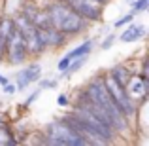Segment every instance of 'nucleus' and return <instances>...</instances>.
Masks as SVG:
<instances>
[{"mask_svg": "<svg viewBox=\"0 0 149 146\" xmlns=\"http://www.w3.org/2000/svg\"><path fill=\"white\" fill-rule=\"evenodd\" d=\"M44 142L53 144V146H89V142L79 135L77 131H74L64 118L51 121L45 127L44 133Z\"/></svg>", "mask_w": 149, "mask_h": 146, "instance_id": "nucleus-3", "label": "nucleus"}, {"mask_svg": "<svg viewBox=\"0 0 149 146\" xmlns=\"http://www.w3.org/2000/svg\"><path fill=\"white\" fill-rule=\"evenodd\" d=\"M95 49V40L93 38H89V40L81 42L79 46H76L74 49H70L68 53L64 55V59H68V61H72V59L76 57H81V55H91V51Z\"/></svg>", "mask_w": 149, "mask_h": 146, "instance_id": "nucleus-12", "label": "nucleus"}, {"mask_svg": "<svg viewBox=\"0 0 149 146\" xmlns=\"http://www.w3.org/2000/svg\"><path fill=\"white\" fill-rule=\"evenodd\" d=\"M108 74L117 82V84L127 85V84H128V80H130V78L134 76L136 72L130 68V66H127V65H115V66H111V68L108 70Z\"/></svg>", "mask_w": 149, "mask_h": 146, "instance_id": "nucleus-11", "label": "nucleus"}, {"mask_svg": "<svg viewBox=\"0 0 149 146\" xmlns=\"http://www.w3.org/2000/svg\"><path fill=\"white\" fill-rule=\"evenodd\" d=\"M57 104H58V106H68V104H70V99H68V95L61 93V95L57 97Z\"/></svg>", "mask_w": 149, "mask_h": 146, "instance_id": "nucleus-19", "label": "nucleus"}, {"mask_svg": "<svg viewBox=\"0 0 149 146\" xmlns=\"http://www.w3.org/2000/svg\"><path fill=\"white\" fill-rule=\"evenodd\" d=\"M47 17L51 27H55L57 30H61L62 34H66L68 38L79 36L89 29V23L85 19H81L72 8L68 6V2L64 0H53L49 6H45Z\"/></svg>", "mask_w": 149, "mask_h": 146, "instance_id": "nucleus-2", "label": "nucleus"}, {"mask_svg": "<svg viewBox=\"0 0 149 146\" xmlns=\"http://www.w3.org/2000/svg\"><path fill=\"white\" fill-rule=\"evenodd\" d=\"M4 59L10 65H23L29 59V51H26L25 40H23L21 32L15 29V25H13V30L10 32V38L6 42V55H4Z\"/></svg>", "mask_w": 149, "mask_h": 146, "instance_id": "nucleus-5", "label": "nucleus"}, {"mask_svg": "<svg viewBox=\"0 0 149 146\" xmlns=\"http://www.w3.org/2000/svg\"><path fill=\"white\" fill-rule=\"evenodd\" d=\"M40 82V89H55L57 87V80H38Z\"/></svg>", "mask_w": 149, "mask_h": 146, "instance_id": "nucleus-16", "label": "nucleus"}, {"mask_svg": "<svg viewBox=\"0 0 149 146\" xmlns=\"http://www.w3.org/2000/svg\"><path fill=\"white\" fill-rule=\"evenodd\" d=\"M40 93H42V89H36L34 93H30V95L26 97V101H25V106H30V104H32V102L36 101L38 97H40Z\"/></svg>", "mask_w": 149, "mask_h": 146, "instance_id": "nucleus-18", "label": "nucleus"}, {"mask_svg": "<svg viewBox=\"0 0 149 146\" xmlns=\"http://www.w3.org/2000/svg\"><path fill=\"white\" fill-rule=\"evenodd\" d=\"M4 84H8V78H4L2 74H0V85H4Z\"/></svg>", "mask_w": 149, "mask_h": 146, "instance_id": "nucleus-21", "label": "nucleus"}, {"mask_svg": "<svg viewBox=\"0 0 149 146\" xmlns=\"http://www.w3.org/2000/svg\"><path fill=\"white\" fill-rule=\"evenodd\" d=\"M2 89H4V93H6V95H13V93H17V91H19L17 85H15V84H10V82H8V84H4V85H2Z\"/></svg>", "mask_w": 149, "mask_h": 146, "instance_id": "nucleus-17", "label": "nucleus"}, {"mask_svg": "<svg viewBox=\"0 0 149 146\" xmlns=\"http://www.w3.org/2000/svg\"><path fill=\"white\" fill-rule=\"evenodd\" d=\"M81 91H83V95L87 97L89 101H93L96 106H100V108L109 116V121H111L113 129L117 131V135H119V133L130 131L132 123L123 116V112H121V110L117 108V104L113 102L111 95L108 93V89H106V85H104L102 74L91 78V80H89V84L85 85V89H81Z\"/></svg>", "mask_w": 149, "mask_h": 146, "instance_id": "nucleus-1", "label": "nucleus"}, {"mask_svg": "<svg viewBox=\"0 0 149 146\" xmlns=\"http://www.w3.org/2000/svg\"><path fill=\"white\" fill-rule=\"evenodd\" d=\"M8 125H10V118L4 112H0V127H8Z\"/></svg>", "mask_w": 149, "mask_h": 146, "instance_id": "nucleus-20", "label": "nucleus"}, {"mask_svg": "<svg viewBox=\"0 0 149 146\" xmlns=\"http://www.w3.org/2000/svg\"><path fill=\"white\" fill-rule=\"evenodd\" d=\"M147 8H149V0H134L132 2V11H136V13H142Z\"/></svg>", "mask_w": 149, "mask_h": 146, "instance_id": "nucleus-14", "label": "nucleus"}, {"mask_svg": "<svg viewBox=\"0 0 149 146\" xmlns=\"http://www.w3.org/2000/svg\"><path fill=\"white\" fill-rule=\"evenodd\" d=\"M40 78H42V66L38 63H29V66H25L15 76V85H17V89H26L30 84L38 82Z\"/></svg>", "mask_w": 149, "mask_h": 146, "instance_id": "nucleus-8", "label": "nucleus"}, {"mask_svg": "<svg viewBox=\"0 0 149 146\" xmlns=\"http://www.w3.org/2000/svg\"><path fill=\"white\" fill-rule=\"evenodd\" d=\"M38 36H40L42 44L45 46V49H49V48H64L66 42L70 40L66 34H62L61 30H57L55 27L38 29Z\"/></svg>", "mask_w": 149, "mask_h": 146, "instance_id": "nucleus-7", "label": "nucleus"}, {"mask_svg": "<svg viewBox=\"0 0 149 146\" xmlns=\"http://www.w3.org/2000/svg\"><path fill=\"white\" fill-rule=\"evenodd\" d=\"M143 36H146V25H140V23L132 25V23H128L127 29L119 34V42H123V44H134V42L142 40Z\"/></svg>", "mask_w": 149, "mask_h": 146, "instance_id": "nucleus-10", "label": "nucleus"}, {"mask_svg": "<svg viewBox=\"0 0 149 146\" xmlns=\"http://www.w3.org/2000/svg\"><path fill=\"white\" fill-rule=\"evenodd\" d=\"M115 40H117L115 34H108V36H106L104 40L100 42V49H109V48L113 46V42H115Z\"/></svg>", "mask_w": 149, "mask_h": 146, "instance_id": "nucleus-15", "label": "nucleus"}, {"mask_svg": "<svg viewBox=\"0 0 149 146\" xmlns=\"http://www.w3.org/2000/svg\"><path fill=\"white\" fill-rule=\"evenodd\" d=\"M136 11H130V13H127V15H123V17H119L115 23H113V29H123V27H127L128 23H132L134 21V17H136Z\"/></svg>", "mask_w": 149, "mask_h": 146, "instance_id": "nucleus-13", "label": "nucleus"}, {"mask_svg": "<svg viewBox=\"0 0 149 146\" xmlns=\"http://www.w3.org/2000/svg\"><path fill=\"white\" fill-rule=\"evenodd\" d=\"M125 87H127L128 95H130V99L134 102L140 101V104H142V102L147 101V87H149V85H147V80H142L138 74H134V76L128 80V84L125 85Z\"/></svg>", "mask_w": 149, "mask_h": 146, "instance_id": "nucleus-9", "label": "nucleus"}, {"mask_svg": "<svg viewBox=\"0 0 149 146\" xmlns=\"http://www.w3.org/2000/svg\"><path fill=\"white\" fill-rule=\"evenodd\" d=\"M68 6L81 19H85L89 25L104 21V4L100 2H95V0H70Z\"/></svg>", "mask_w": 149, "mask_h": 146, "instance_id": "nucleus-6", "label": "nucleus"}, {"mask_svg": "<svg viewBox=\"0 0 149 146\" xmlns=\"http://www.w3.org/2000/svg\"><path fill=\"white\" fill-rule=\"evenodd\" d=\"M102 80H104L106 89H108V93L111 95L113 102L117 104V108H119L121 112H123V116L132 123V120H136V116H138V104L130 99L127 87L121 85V84H117L108 72H102Z\"/></svg>", "mask_w": 149, "mask_h": 146, "instance_id": "nucleus-4", "label": "nucleus"}]
</instances>
